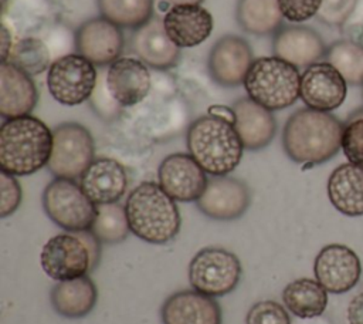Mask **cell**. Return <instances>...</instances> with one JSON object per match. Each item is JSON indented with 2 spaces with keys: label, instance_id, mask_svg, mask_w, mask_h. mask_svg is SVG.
Wrapping results in <instances>:
<instances>
[{
  "label": "cell",
  "instance_id": "f546056e",
  "mask_svg": "<svg viewBox=\"0 0 363 324\" xmlns=\"http://www.w3.org/2000/svg\"><path fill=\"white\" fill-rule=\"evenodd\" d=\"M101 16L119 27L138 28L153 14V0H98Z\"/></svg>",
  "mask_w": 363,
  "mask_h": 324
},
{
  "label": "cell",
  "instance_id": "52a82bcc",
  "mask_svg": "<svg viewBox=\"0 0 363 324\" xmlns=\"http://www.w3.org/2000/svg\"><path fill=\"white\" fill-rule=\"evenodd\" d=\"M43 206L47 216L67 232L89 230L96 216V205L74 179L51 180L43 192Z\"/></svg>",
  "mask_w": 363,
  "mask_h": 324
},
{
  "label": "cell",
  "instance_id": "cb8c5ba5",
  "mask_svg": "<svg viewBox=\"0 0 363 324\" xmlns=\"http://www.w3.org/2000/svg\"><path fill=\"white\" fill-rule=\"evenodd\" d=\"M234 128L245 149L258 151L265 148L275 136L277 122L269 109L248 98L234 102Z\"/></svg>",
  "mask_w": 363,
  "mask_h": 324
},
{
  "label": "cell",
  "instance_id": "5b68a950",
  "mask_svg": "<svg viewBox=\"0 0 363 324\" xmlns=\"http://www.w3.org/2000/svg\"><path fill=\"white\" fill-rule=\"evenodd\" d=\"M101 244L91 230L55 234L41 249V267L55 281L86 276L99 261Z\"/></svg>",
  "mask_w": 363,
  "mask_h": 324
},
{
  "label": "cell",
  "instance_id": "60d3db41",
  "mask_svg": "<svg viewBox=\"0 0 363 324\" xmlns=\"http://www.w3.org/2000/svg\"><path fill=\"white\" fill-rule=\"evenodd\" d=\"M11 51V37H9V31L6 26L1 28V61H7L9 54Z\"/></svg>",
  "mask_w": 363,
  "mask_h": 324
},
{
  "label": "cell",
  "instance_id": "277c9868",
  "mask_svg": "<svg viewBox=\"0 0 363 324\" xmlns=\"http://www.w3.org/2000/svg\"><path fill=\"white\" fill-rule=\"evenodd\" d=\"M187 148L207 173L223 176L237 168L244 145L233 124L206 115L197 118L189 126Z\"/></svg>",
  "mask_w": 363,
  "mask_h": 324
},
{
  "label": "cell",
  "instance_id": "ac0fdd59",
  "mask_svg": "<svg viewBox=\"0 0 363 324\" xmlns=\"http://www.w3.org/2000/svg\"><path fill=\"white\" fill-rule=\"evenodd\" d=\"M272 48L275 57L295 67H309L318 63L328 50L322 37L303 26L281 27L274 36Z\"/></svg>",
  "mask_w": 363,
  "mask_h": 324
},
{
  "label": "cell",
  "instance_id": "ffe728a7",
  "mask_svg": "<svg viewBox=\"0 0 363 324\" xmlns=\"http://www.w3.org/2000/svg\"><path fill=\"white\" fill-rule=\"evenodd\" d=\"M130 45L146 65L157 70L172 68L180 57V50L167 36L163 20L156 17L133 31Z\"/></svg>",
  "mask_w": 363,
  "mask_h": 324
},
{
  "label": "cell",
  "instance_id": "30bf717a",
  "mask_svg": "<svg viewBox=\"0 0 363 324\" xmlns=\"http://www.w3.org/2000/svg\"><path fill=\"white\" fill-rule=\"evenodd\" d=\"M96 70L81 54H68L55 60L47 74V87L55 101L78 105L88 99L96 87Z\"/></svg>",
  "mask_w": 363,
  "mask_h": 324
},
{
  "label": "cell",
  "instance_id": "8fae6325",
  "mask_svg": "<svg viewBox=\"0 0 363 324\" xmlns=\"http://www.w3.org/2000/svg\"><path fill=\"white\" fill-rule=\"evenodd\" d=\"M315 279L328 293L342 294L352 290L362 274L357 254L345 244L332 243L325 246L313 263Z\"/></svg>",
  "mask_w": 363,
  "mask_h": 324
},
{
  "label": "cell",
  "instance_id": "4fadbf2b",
  "mask_svg": "<svg viewBox=\"0 0 363 324\" xmlns=\"http://www.w3.org/2000/svg\"><path fill=\"white\" fill-rule=\"evenodd\" d=\"M206 171L189 153H172L166 156L157 169L159 185L174 200H197L206 186Z\"/></svg>",
  "mask_w": 363,
  "mask_h": 324
},
{
  "label": "cell",
  "instance_id": "1f68e13d",
  "mask_svg": "<svg viewBox=\"0 0 363 324\" xmlns=\"http://www.w3.org/2000/svg\"><path fill=\"white\" fill-rule=\"evenodd\" d=\"M9 63L28 75H38L50 65V51L41 40L27 37L11 47Z\"/></svg>",
  "mask_w": 363,
  "mask_h": 324
},
{
  "label": "cell",
  "instance_id": "7402d4cb",
  "mask_svg": "<svg viewBox=\"0 0 363 324\" xmlns=\"http://www.w3.org/2000/svg\"><path fill=\"white\" fill-rule=\"evenodd\" d=\"M170 40L180 48L201 44L213 30L211 14L199 4L173 6L163 18Z\"/></svg>",
  "mask_w": 363,
  "mask_h": 324
},
{
  "label": "cell",
  "instance_id": "b9f144b4",
  "mask_svg": "<svg viewBox=\"0 0 363 324\" xmlns=\"http://www.w3.org/2000/svg\"><path fill=\"white\" fill-rule=\"evenodd\" d=\"M167 1L174 6H183V4H200L204 0H167Z\"/></svg>",
  "mask_w": 363,
  "mask_h": 324
},
{
  "label": "cell",
  "instance_id": "f35d334b",
  "mask_svg": "<svg viewBox=\"0 0 363 324\" xmlns=\"http://www.w3.org/2000/svg\"><path fill=\"white\" fill-rule=\"evenodd\" d=\"M342 27L352 28V30H357V28L363 27V0L357 1L353 13L350 14L347 21Z\"/></svg>",
  "mask_w": 363,
  "mask_h": 324
},
{
  "label": "cell",
  "instance_id": "836d02e7",
  "mask_svg": "<svg viewBox=\"0 0 363 324\" xmlns=\"http://www.w3.org/2000/svg\"><path fill=\"white\" fill-rule=\"evenodd\" d=\"M245 324H291V318L279 303L262 300L248 310Z\"/></svg>",
  "mask_w": 363,
  "mask_h": 324
},
{
  "label": "cell",
  "instance_id": "44dd1931",
  "mask_svg": "<svg viewBox=\"0 0 363 324\" xmlns=\"http://www.w3.org/2000/svg\"><path fill=\"white\" fill-rule=\"evenodd\" d=\"M79 185L95 205L115 203L126 192L128 175L118 161L98 158L84 172Z\"/></svg>",
  "mask_w": 363,
  "mask_h": 324
},
{
  "label": "cell",
  "instance_id": "e575fe53",
  "mask_svg": "<svg viewBox=\"0 0 363 324\" xmlns=\"http://www.w3.org/2000/svg\"><path fill=\"white\" fill-rule=\"evenodd\" d=\"M357 1L359 0H322L316 17L328 26H343L353 13Z\"/></svg>",
  "mask_w": 363,
  "mask_h": 324
},
{
  "label": "cell",
  "instance_id": "2e32d148",
  "mask_svg": "<svg viewBox=\"0 0 363 324\" xmlns=\"http://www.w3.org/2000/svg\"><path fill=\"white\" fill-rule=\"evenodd\" d=\"M254 55L250 44L238 36H224L211 48L208 70L216 82L223 87H237L244 82Z\"/></svg>",
  "mask_w": 363,
  "mask_h": 324
},
{
  "label": "cell",
  "instance_id": "7bdbcfd3",
  "mask_svg": "<svg viewBox=\"0 0 363 324\" xmlns=\"http://www.w3.org/2000/svg\"><path fill=\"white\" fill-rule=\"evenodd\" d=\"M305 324H330V321L328 318H323L322 315H319L315 318H309V321Z\"/></svg>",
  "mask_w": 363,
  "mask_h": 324
},
{
  "label": "cell",
  "instance_id": "3957f363",
  "mask_svg": "<svg viewBox=\"0 0 363 324\" xmlns=\"http://www.w3.org/2000/svg\"><path fill=\"white\" fill-rule=\"evenodd\" d=\"M130 232L152 244L170 242L180 229V215L174 199L159 183L142 182L125 203Z\"/></svg>",
  "mask_w": 363,
  "mask_h": 324
},
{
  "label": "cell",
  "instance_id": "74e56055",
  "mask_svg": "<svg viewBox=\"0 0 363 324\" xmlns=\"http://www.w3.org/2000/svg\"><path fill=\"white\" fill-rule=\"evenodd\" d=\"M349 324H363V291L356 294L347 306Z\"/></svg>",
  "mask_w": 363,
  "mask_h": 324
},
{
  "label": "cell",
  "instance_id": "6da1fadb",
  "mask_svg": "<svg viewBox=\"0 0 363 324\" xmlns=\"http://www.w3.org/2000/svg\"><path fill=\"white\" fill-rule=\"evenodd\" d=\"M343 126L329 112L301 108L284 126L282 146L292 161L319 165L332 159L342 148Z\"/></svg>",
  "mask_w": 363,
  "mask_h": 324
},
{
  "label": "cell",
  "instance_id": "d590c367",
  "mask_svg": "<svg viewBox=\"0 0 363 324\" xmlns=\"http://www.w3.org/2000/svg\"><path fill=\"white\" fill-rule=\"evenodd\" d=\"M21 202V188L14 178L4 171L0 173V216L7 217L14 213Z\"/></svg>",
  "mask_w": 363,
  "mask_h": 324
},
{
  "label": "cell",
  "instance_id": "4316f807",
  "mask_svg": "<svg viewBox=\"0 0 363 324\" xmlns=\"http://www.w3.org/2000/svg\"><path fill=\"white\" fill-rule=\"evenodd\" d=\"M284 306L294 315L309 320L323 314L328 306V291L318 280L301 277L289 284L282 291Z\"/></svg>",
  "mask_w": 363,
  "mask_h": 324
},
{
  "label": "cell",
  "instance_id": "9c48e42d",
  "mask_svg": "<svg viewBox=\"0 0 363 324\" xmlns=\"http://www.w3.org/2000/svg\"><path fill=\"white\" fill-rule=\"evenodd\" d=\"M91 132L81 124L64 122L52 131V151L47 168L55 178L78 179L94 162Z\"/></svg>",
  "mask_w": 363,
  "mask_h": 324
},
{
  "label": "cell",
  "instance_id": "ab89813d",
  "mask_svg": "<svg viewBox=\"0 0 363 324\" xmlns=\"http://www.w3.org/2000/svg\"><path fill=\"white\" fill-rule=\"evenodd\" d=\"M208 115H213V117H217V118H221L230 124L234 125V121H235V114L233 111V108H228V107H224V105H213L208 108Z\"/></svg>",
  "mask_w": 363,
  "mask_h": 324
},
{
  "label": "cell",
  "instance_id": "8d00e7d4",
  "mask_svg": "<svg viewBox=\"0 0 363 324\" xmlns=\"http://www.w3.org/2000/svg\"><path fill=\"white\" fill-rule=\"evenodd\" d=\"M282 16L295 23L306 21L318 14L322 0H277Z\"/></svg>",
  "mask_w": 363,
  "mask_h": 324
},
{
  "label": "cell",
  "instance_id": "f1b7e54d",
  "mask_svg": "<svg viewBox=\"0 0 363 324\" xmlns=\"http://www.w3.org/2000/svg\"><path fill=\"white\" fill-rule=\"evenodd\" d=\"M325 60L340 72L347 84H363V43L350 38L335 41L328 47Z\"/></svg>",
  "mask_w": 363,
  "mask_h": 324
},
{
  "label": "cell",
  "instance_id": "ba28073f",
  "mask_svg": "<svg viewBox=\"0 0 363 324\" xmlns=\"http://www.w3.org/2000/svg\"><path fill=\"white\" fill-rule=\"evenodd\" d=\"M241 279L238 257L221 247H206L196 253L189 264V281L193 290L208 297L231 293Z\"/></svg>",
  "mask_w": 363,
  "mask_h": 324
},
{
  "label": "cell",
  "instance_id": "5bb4252c",
  "mask_svg": "<svg viewBox=\"0 0 363 324\" xmlns=\"http://www.w3.org/2000/svg\"><path fill=\"white\" fill-rule=\"evenodd\" d=\"M347 95V82L329 63H315L301 75L299 97L308 108L329 112L339 108Z\"/></svg>",
  "mask_w": 363,
  "mask_h": 324
},
{
  "label": "cell",
  "instance_id": "d6a6232c",
  "mask_svg": "<svg viewBox=\"0 0 363 324\" xmlns=\"http://www.w3.org/2000/svg\"><path fill=\"white\" fill-rule=\"evenodd\" d=\"M342 149L350 163L363 168V111L353 114L345 124Z\"/></svg>",
  "mask_w": 363,
  "mask_h": 324
},
{
  "label": "cell",
  "instance_id": "9a60e30c",
  "mask_svg": "<svg viewBox=\"0 0 363 324\" xmlns=\"http://www.w3.org/2000/svg\"><path fill=\"white\" fill-rule=\"evenodd\" d=\"M123 34L119 26L105 17L86 20L75 34V47L94 65H108L119 58L123 48Z\"/></svg>",
  "mask_w": 363,
  "mask_h": 324
},
{
  "label": "cell",
  "instance_id": "d6986e66",
  "mask_svg": "<svg viewBox=\"0 0 363 324\" xmlns=\"http://www.w3.org/2000/svg\"><path fill=\"white\" fill-rule=\"evenodd\" d=\"M163 324H221L218 303L196 290L173 293L160 310Z\"/></svg>",
  "mask_w": 363,
  "mask_h": 324
},
{
  "label": "cell",
  "instance_id": "83f0119b",
  "mask_svg": "<svg viewBox=\"0 0 363 324\" xmlns=\"http://www.w3.org/2000/svg\"><path fill=\"white\" fill-rule=\"evenodd\" d=\"M237 21L248 33L267 36L282 27V13L277 0H238Z\"/></svg>",
  "mask_w": 363,
  "mask_h": 324
},
{
  "label": "cell",
  "instance_id": "7a4b0ae2",
  "mask_svg": "<svg viewBox=\"0 0 363 324\" xmlns=\"http://www.w3.org/2000/svg\"><path fill=\"white\" fill-rule=\"evenodd\" d=\"M52 151V131L35 117L6 119L0 126L1 171L26 176L48 165Z\"/></svg>",
  "mask_w": 363,
  "mask_h": 324
},
{
  "label": "cell",
  "instance_id": "603a6c76",
  "mask_svg": "<svg viewBox=\"0 0 363 324\" xmlns=\"http://www.w3.org/2000/svg\"><path fill=\"white\" fill-rule=\"evenodd\" d=\"M37 87L28 74L9 61L0 65V115L6 119L28 115L37 104Z\"/></svg>",
  "mask_w": 363,
  "mask_h": 324
},
{
  "label": "cell",
  "instance_id": "d4e9b609",
  "mask_svg": "<svg viewBox=\"0 0 363 324\" xmlns=\"http://www.w3.org/2000/svg\"><path fill=\"white\" fill-rule=\"evenodd\" d=\"M328 196L336 210L346 216L363 215V168L339 165L328 179Z\"/></svg>",
  "mask_w": 363,
  "mask_h": 324
},
{
  "label": "cell",
  "instance_id": "8992f818",
  "mask_svg": "<svg viewBox=\"0 0 363 324\" xmlns=\"http://www.w3.org/2000/svg\"><path fill=\"white\" fill-rule=\"evenodd\" d=\"M248 97L269 111L291 107L301 94V75L295 65L278 57L255 60L244 80Z\"/></svg>",
  "mask_w": 363,
  "mask_h": 324
},
{
  "label": "cell",
  "instance_id": "ee69618b",
  "mask_svg": "<svg viewBox=\"0 0 363 324\" xmlns=\"http://www.w3.org/2000/svg\"><path fill=\"white\" fill-rule=\"evenodd\" d=\"M362 288H363V283H362Z\"/></svg>",
  "mask_w": 363,
  "mask_h": 324
},
{
  "label": "cell",
  "instance_id": "e0dca14e",
  "mask_svg": "<svg viewBox=\"0 0 363 324\" xmlns=\"http://www.w3.org/2000/svg\"><path fill=\"white\" fill-rule=\"evenodd\" d=\"M105 81L111 97L121 107L139 104L150 90V74L145 63L130 57L115 60L106 71Z\"/></svg>",
  "mask_w": 363,
  "mask_h": 324
},
{
  "label": "cell",
  "instance_id": "4dcf8cb0",
  "mask_svg": "<svg viewBox=\"0 0 363 324\" xmlns=\"http://www.w3.org/2000/svg\"><path fill=\"white\" fill-rule=\"evenodd\" d=\"M89 230L102 244L123 242L130 232L125 207L118 202L96 205V216Z\"/></svg>",
  "mask_w": 363,
  "mask_h": 324
},
{
  "label": "cell",
  "instance_id": "7c38bea8",
  "mask_svg": "<svg viewBox=\"0 0 363 324\" xmlns=\"http://www.w3.org/2000/svg\"><path fill=\"white\" fill-rule=\"evenodd\" d=\"M251 202L248 186L231 176H213L203 195L196 200L197 207L214 220H234L245 213Z\"/></svg>",
  "mask_w": 363,
  "mask_h": 324
},
{
  "label": "cell",
  "instance_id": "484cf974",
  "mask_svg": "<svg viewBox=\"0 0 363 324\" xmlns=\"http://www.w3.org/2000/svg\"><path fill=\"white\" fill-rule=\"evenodd\" d=\"M96 296V287L88 276L58 281L50 294L54 310L67 318H81L89 314Z\"/></svg>",
  "mask_w": 363,
  "mask_h": 324
}]
</instances>
